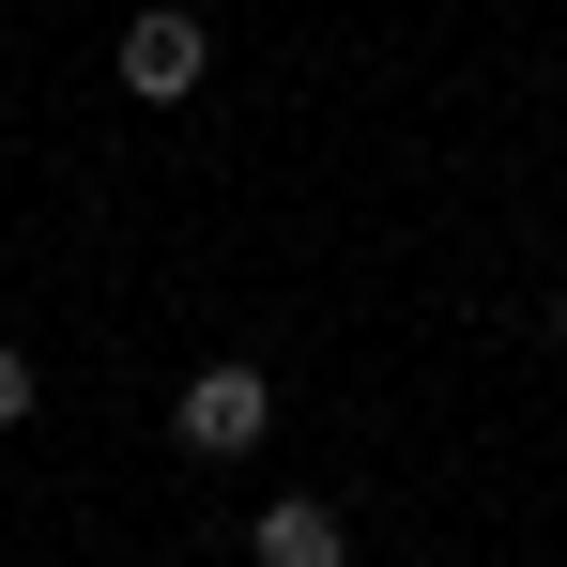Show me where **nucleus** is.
<instances>
[{
    "instance_id": "f257e3e1",
    "label": "nucleus",
    "mask_w": 567,
    "mask_h": 567,
    "mask_svg": "<svg viewBox=\"0 0 567 567\" xmlns=\"http://www.w3.org/2000/svg\"><path fill=\"white\" fill-rule=\"evenodd\" d=\"M261 430H277V383L246 369V353H230V369H199L185 399H169V445H185V461H246Z\"/></svg>"
},
{
    "instance_id": "f03ea898",
    "label": "nucleus",
    "mask_w": 567,
    "mask_h": 567,
    "mask_svg": "<svg viewBox=\"0 0 567 567\" xmlns=\"http://www.w3.org/2000/svg\"><path fill=\"white\" fill-rule=\"evenodd\" d=\"M215 78V31H199V0H154V16H123V93L138 107H185Z\"/></svg>"
},
{
    "instance_id": "7ed1b4c3",
    "label": "nucleus",
    "mask_w": 567,
    "mask_h": 567,
    "mask_svg": "<svg viewBox=\"0 0 567 567\" xmlns=\"http://www.w3.org/2000/svg\"><path fill=\"white\" fill-rule=\"evenodd\" d=\"M246 553H261V567H353V522H338L322 491H277V506L246 522Z\"/></svg>"
},
{
    "instance_id": "20e7f679",
    "label": "nucleus",
    "mask_w": 567,
    "mask_h": 567,
    "mask_svg": "<svg viewBox=\"0 0 567 567\" xmlns=\"http://www.w3.org/2000/svg\"><path fill=\"white\" fill-rule=\"evenodd\" d=\"M31 399H47V383H31V353L0 338V430H31Z\"/></svg>"
},
{
    "instance_id": "39448f33",
    "label": "nucleus",
    "mask_w": 567,
    "mask_h": 567,
    "mask_svg": "<svg viewBox=\"0 0 567 567\" xmlns=\"http://www.w3.org/2000/svg\"><path fill=\"white\" fill-rule=\"evenodd\" d=\"M553 353H567V291H553Z\"/></svg>"
}]
</instances>
